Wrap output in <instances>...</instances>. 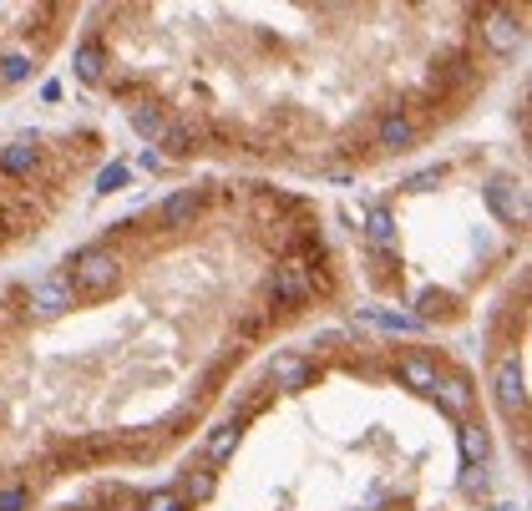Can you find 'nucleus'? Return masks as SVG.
Here are the masks:
<instances>
[{"label":"nucleus","mask_w":532,"mask_h":511,"mask_svg":"<svg viewBox=\"0 0 532 511\" xmlns=\"http://www.w3.org/2000/svg\"><path fill=\"white\" fill-rule=\"evenodd\" d=\"M71 289L76 294H87V299H102V294H112L117 289V279H122V259L112 248H76L71 253Z\"/></svg>","instance_id":"obj_1"},{"label":"nucleus","mask_w":532,"mask_h":511,"mask_svg":"<svg viewBox=\"0 0 532 511\" xmlns=\"http://www.w3.org/2000/svg\"><path fill=\"white\" fill-rule=\"evenodd\" d=\"M264 299H269V314H299V309H310L315 304V279L310 269H304L299 259L279 264L264 284Z\"/></svg>","instance_id":"obj_2"},{"label":"nucleus","mask_w":532,"mask_h":511,"mask_svg":"<svg viewBox=\"0 0 532 511\" xmlns=\"http://www.w3.org/2000/svg\"><path fill=\"white\" fill-rule=\"evenodd\" d=\"M477 36H482V46H487L492 56H512L527 31H522V16H517V11L487 6V11H477Z\"/></svg>","instance_id":"obj_3"},{"label":"nucleus","mask_w":532,"mask_h":511,"mask_svg":"<svg viewBox=\"0 0 532 511\" xmlns=\"http://www.w3.org/2000/svg\"><path fill=\"white\" fill-rule=\"evenodd\" d=\"M315 385V360L299 355V350H279L269 360V395H294V390H310Z\"/></svg>","instance_id":"obj_4"},{"label":"nucleus","mask_w":532,"mask_h":511,"mask_svg":"<svg viewBox=\"0 0 532 511\" xmlns=\"http://www.w3.org/2000/svg\"><path fill=\"white\" fill-rule=\"evenodd\" d=\"M492 390H497V405L507 415H527V375H522V360L517 355H502L492 365Z\"/></svg>","instance_id":"obj_5"},{"label":"nucleus","mask_w":532,"mask_h":511,"mask_svg":"<svg viewBox=\"0 0 532 511\" xmlns=\"http://www.w3.org/2000/svg\"><path fill=\"white\" fill-rule=\"evenodd\" d=\"M203 208H208V193H203V188H178L173 198H163L158 228H163V233H183V228H193V223L203 218Z\"/></svg>","instance_id":"obj_6"},{"label":"nucleus","mask_w":532,"mask_h":511,"mask_svg":"<svg viewBox=\"0 0 532 511\" xmlns=\"http://www.w3.org/2000/svg\"><path fill=\"white\" fill-rule=\"evenodd\" d=\"M26 304H31L41 319H61V314L76 304V289H71L66 274H46V279H36V284L26 289Z\"/></svg>","instance_id":"obj_7"},{"label":"nucleus","mask_w":532,"mask_h":511,"mask_svg":"<svg viewBox=\"0 0 532 511\" xmlns=\"http://www.w3.org/2000/svg\"><path fill=\"white\" fill-rule=\"evenodd\" d=\"M482 198H487V208H492L502 223L527 228V188H522V183H512V178H492V183L482 188Z\"/></svg>","instance_id":"obj_8"},{"label":"nucleus","mask_w":532,"mask_h":511,"mask_svg":"<svg viewBox=\"0 0 532 511\" xmlns=\"http://www.w3.org/2000/svg\"><path fill=\"white\" fill-rule=\"evenodd\" d=\"M416 137H421V127H416V117L406 107L380 112V122H375V147L380 152H406V147H416Z\"/></svg>","instance_id":"obj_9"},{"label":"nucleus","mask_w":532,"mask_h":511,"mask_svg":"<svg viewBox=\"0 0 532 511\" xmlns=\"http://www.w3.org/2000/svg\"><path fill=\"white\" fill-rule=\"evenodd\" d=\"M208 137L218 142L223 132H213L203 117H183V122H168V132H163V147H168V157H193V152H198ZM168 157H163V162H168Z\"/></svg>","instance_id":"obj_10"},{"label":"nucleus","mask_w":532,"mask_h":511,"mask_svg":"<svg viewBox=\"0 0 532 511\" xmlns=\"http://www.w3.org/2000/svg\"><path fill=\"white\" fill-rule=\"evenodd\" d=\"M239 441H244V425H239L234 415H228L223 425H213V431H208V441H203V461H208V471H213V466H228V461H234Z\"/></svg>","instance_id":"obj_11"},{"label":"nucleus","mask_w":532,"mask_h":511,"mask_svg":"<svg viewBox=\"0 0 532 511\" xmlns=\"http://www.w3.org/2000/svg\"><path fill=\"white\" fill-rule=\"evenodd\" d=\"M36 162H41L36 137H16V142H6V147H0V183H6V178H31V173H36Z\"/></svg>","instance_id":"obj_12"},{"label":"nucleus","mask_w":532,"mask_h":511,"mask_svg":"<svg viewBox=\"0 0 532 511\" xmlns=\"http://www.w3.org/2000/svg\"><path fill=\"white\" fill-rule=\"evenodd\" d=\"M396 380H401V385H411V390H421V395H431V390H436V380H441V370H436V360H431V355L411 350V355H401V360H396Z\"/></svg>","instance_id":"obj_13"},{"label":"nucleus","mask_w":532,"mask_h":511,"mask_svg":"<svg viewBox=\"0 0 532 511\" xmlns=\"http://www.w3.org/2000/svg\"><path fill=\"white\" fill-rule=\"evenodd\" d=\"M431 395H436V405H441L451 420H467V410H472V385H467L462 375H441Z\"/></svg>","instance_id":"obj_14"},{"label":"nucleus","mask_w":532,"mask_h":511,"mask_svg":"<svg viewBox=\"0 0 532 511\" xmlns=\"http://www.w3.org/2000/svg\"><path fill=\"white\" fill-rule=\"evenodd\" d=\"M71 66H76V76H82V81H92V87H97V81H107V66H112V56H107V46H102L97 36H87L82 46H76Z\"/></svg>","instance_id":"obj_15"},{"label":"nucleus","mask_w":532,"mask_h":511,"mask_svg":"<svg viewBox=\"0 0 532 511\" xmlns=\"http://www.w3.org/2000/svg\"><path fill=\"white\" fill-rule=\"evenodd\" d=\"M188 506H203V501H213V491H218V476L208 471V466H188L183 476H178V486H173Z\"/></svg>","instance_id":"obj_16"},{"label":"nucleus","mask_w":532,"mask_h":511,"mask_svg":"<svg viewBox=\"0 0 532 511\" xmlns=\"http://www.w3.org/2000/svg\"><path fill=\"white\" fill-rule=\"evenodd\" d=\"M365 238H370L375 253H386V248L396 243V213H391V208H370V213H365Z\"/></svg>","instance_id":"obj_17"},{"label":"nucleus","mask_w":532,"mask_h":511,"mask_svg":"<svg viewBox=\"0 0 532 511\" xmlns=\"http://www.w3.org/2000/svg\"><path fill=\"white\" fill-rule=\"evenodd\" d=\"M132 132H137V137H147V142H163V132H168L163 107H152V102H132Z\"/></svg>","instance_id":"obj_18"},{"label":"nucleus","mask_w":532,"mask_h":511,"mask_svg":"<svg viewBox=\"0 0 532 511\" xmlns=\"http://www.w3.org/2000/svg\"><path fill=\"white\" fill-rule=\"evenodd\" d=\"M456 441H462V461H467V466H482V461H487V425H482V420H462Z\"/></svg>","instance_id":"obj_19"},{"label":"nucleus","mask_w":532,"mask_h":511,"mask_svg":"<svg viewBox=\"0 0 532 511\" xmlns=\"http://www.w3.org/2000/svg\"><path fill=\"white\" fill-rule=\"evenodd\" d=\"M451 314V294H441V289H426L421 299H416V324H436V319H446Z\"/></svg>","instance_id":"obj_20"},{"label":"nucleus","mask_w":532,"mask_h":511,"mask_svg":"<svg viewBox=\"0 0 532 511\" xmlns=\"http://www.w3.org/2000/svg\"><path fill=\"white\" fill-rule=\"evenodd\" d=\"M31 71H36L31 51H6L0 56V87H16V81H26Z\"/></svg>","instance_id":"obj_21"},{"label":"nucleus","mask_w":532,"mask_h":511,"mask_svg":"<svg viewBox=\"0 0 532 511\" xmlns=\"http://www.w3.org/2000/svg\"><path fill=\"white\" fill-rule=\"evenodd\" d=\"M137 511H188V501L168 486V491H147V496H137Z\"/></svg>","instance_id":"obj_22"},{"label":"nucleus","mask_w":532,"mask_h":511,"mask_svg":"<svg viewBox=\"0 0 532 511\" xmlns=\"http://www.w3.org/2000/svg\"><path fill=\"white\" fill-rule=\"evenodd\" d=\"M127 188V167L122 162H107L102 173H97V193H122Z\"/></svg>","instance_id":"obj_23"},{"label":"nucleus","mask_w":532,"mask_h":511,"mask_svg":"<svg viewBox=\"0 0 532 511\" xmlns=\"http://www.w3.org/2000/svg\"><path fill=\"white\" fill-rule=\"evenodd\" d=\"M441 178H446V167L436 162V167H421V173H411V178H406L401 188H406V193H426V188H436Z\"/></svg>","instance_id":"obj_24"},{"label":"nucleus","mask_w":532,"mask_h":511,"mask_svg":"<svg viewBox=\"0 0 532 511\" xmlns=\"http://www.w3.org/2000/svg\"><path fill=\"white\" fill-rule=\"evenodd\" d=\"M365 319L386 324V329H401V334H406V329H421V324H416L411 314H396V309H365Z\"/></svg>","instance_id":"obj_25"},{"label":"nucleus","mask_w":532,"mask_h":511,"mask_svg":"<svg viewBox=\"0 0 532 511\" xmlns=\"http://www.w3.org/2000/svg\"><path fill=\"white\" fill-rule=\"evenodd\" d=\"M0 511H31V486H0Z\"/></svg>","instance_id":"obj_26"},{"label":"nucleus","mask_w":532,"mask_h":511,"mask_svg":"<svg viewBox=\"0 0 532 511\" xmlns=\"http://www.w3.org/2000/svg\"><path fill=\"white\" fill-rule=\"evenodd\" d=\"M269 319H274L269 309H254V314H244V324H239V334H249V339H254V334H264V324H269Z\"/></svg>","instance_id":"obj_27"},{"label":"nucleus","mask_w":532,"mask_h":511,"mask_svg":"<svg viewBox=\"0 0 532 511\" xmlns=\"http://www.w3.org/2000/svg\"><path fill=\"white\" fill-rule=\"evenodd\" d=\"M462 491H467V496H482V491H487V471H482V466H467V476H462Z\"/></svg>","instance_id":"obj_28"},{"label":"nucleus","mask_w":532,"mask_h":511,"mask_svg":"<svg viewBox=\"0 0 532 511\" xmlns=\"http://www.w3.org/2000/svg\"><path fill=\"white\" fill-rule=\"evenodd\" d=\"M142 167H147V173H158V167H163V152H152V147H142V157H137Z\"/></svg>","instance_id":"obj_29"},{"label":"nucleus","mask_w":532,"mask_h":511,"mask_svg":"<svg viewBox=\"0 0 532 511\" xmlns=\"http://www.w3.org/2000/svg\"><path fill=\"white\" fill-rule=\"evenodd\" d=\"M492 511H522V506H517V501H497Z\"/></svg>","instance_id":"obj_30"},{"label":"nucleus","mask_w":532,"mask_h":511,"mask_svg":"<svg viewBox=\"0 0 532 511\" xmlns=\"http://www.w3.org/2000/svg\"><path fill=\"white\" fill-rule=\"evenodd\" d=\"M56 511H92V506H76V501H66V506H56Z\"/></svg>","instance_id":"obj_31"}]
</instances>
